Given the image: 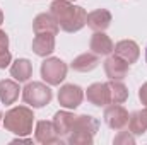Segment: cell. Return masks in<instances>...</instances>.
<instances>
[{"instance_id": "1", "label": "cell", "mask_w": 147, "mask_h": 145, "mask_svg": "<svg viewBox=\"0 0 147 145\" xmlns=\"http://www.w3.org/2000/svg\"><path fill=\"white\" fill-rule=\"evenodd\" d=\"M50 14L57 19L60 29L67 33H75L82 29L87 22V14L82 7L72 5L69 0H53Z\"/></svg>"}, {"instance_id": "2", "label": "cell", "mask_w": 147, "mask_h": 145, "mask_svg": "<svg viewBox=\"0 0 147 145\" xmlns=\"http://www.w3.org/2000/svg\"><path fill=\"white\" fill-rule=\"evenodd\" d=\"M33 111L26 106H17V108H12L10 111L5 113V118H3V126L22 137V135H29L33 132Z\"/></svg>"}, {"instance_id": "3", "label": "cell", "mask_w": 147, "mask_h": 145, "mask_svg": "<svg viewBox=\"0 0 147 145\" xmlns=\"http://www.w3.org/2000/svg\"><path fill=\"white\" fill-rule=\"evenodd\" d=\"M98 126H99V121L92 116H87V114L75 116L72 128L67 135V142L69 144H92Z\"/></svg>"}, {"instance_id": "4", "label": "cell", "mask_w": 147, "mask_h": 145, "mask_svg": "<svg viewBox=\"0 0 147 145\" xmlns=\"http://www.w3.org/2000/svg\"><path fill=\"white\" fill-rule=\"evenodd\" d=\"M22 99L33 108H43L51 101V89L41 82H31L22 89Z\"/></svg>"}, {"instance_id": "5", "label": "cell", "mask_w": 147, "mask_h": 145, "mask_svg": "<svg viewBox=\"0 0 147 145\" xmlns=\"http://www.w3.org/2000/svg\"><path fill=\"white\" fill-rule=\"evenodd\" d=\"M41 77L50 85H60L67 77V65L60 58H48L41 63Z\"/></svg>"}, {"instance_id": "6", "label": "cell", "mask_w": 147, "mask_h": 145, "mask_svg": "<svg viewBox=\"0 0 147 145\" xmlns=\"http://www.w3.org/2000/svg\"><path fill=\"white\" fill-rule=\"evenodd\" d=\"M128 111L123 108V106H120V104H111L108 108L105 109V121H106V125L113 128V130H116V132H120V130H123L125 126H128Z\"/></svg>"}, {"instance_id": "7", "label": "cell", "mask_w": 147, "mask_h": 145, "mask_svg": "<svg viewBox=\"0 0 147 145\" xmlns=\"http://www.w3.org/2000/svg\"><path fill=\"white\" fill-rule=\"evenodd\" d=\"M82 97H84L82 89L74 84H67V85L60 87V91H58V103L65 109H75L82 103Z\"/></svg>"}, {"instance_id": "8", "label": "cell", "mask_w": 147, "mask_h": 145, "mask_svg": "<svg viewBox=\"0 0 147 145\" xmlns=\"http://www.w3.org/2000/svg\"><path fill=\"white\" fill-rule=\"evenodd\" d=\"M87 101L94 106H106L111 104V94L108 84H92L87 87Z\"/></svg>"}, {"instance_id": "9", "label": "cell", "mask_w": 147, "mask_h": 145, "mask_svg": "<svg viewBox=\"0 0 147 145\" xmlns=\"http://www.w3.org/2000/svg\"><path fill=\"white\" fill-rule=\"evenodd\" d=\"M113 51H115L116 56L123 58L128 65H130V63H135V62L139 60V55H140L139 44H137L135 41H132V39H123V41L116 43Z\"/></svg>"}, {"instance_id": "10", "label": "cell", "mask_w": 147, "mask_h": 145, "mask_svg": "<svg viewBox=\"0 0 147 145\" xmlns=\"http://www.w3.org/2000/svg\"><path fill=\"white\" fill-rule=\"evenodd\" d=\"M105 72L110 77V80H121L128 73V63L120 56H108L105 62Z\"/></svg>"}, {"instance_id": "11", "label": "cell", "mask_w": 147, "mask_h": 145, "mask_svg": "<svg viewBox=\"0 0 147 145\" xmlns=\"http://www.w3.org/2000/svg\"><path fill=\"white\" fill-rule=\"evenodd\" d=\"M33 29L36 34H41V33H48V34H57L60 26L57 22V19L51 15V14H39L36 15L34 22H33Z\"/></svg>"}, {"instance_id": "12", "label": "cell", "mask_w": 147, "mask_h": 145, "mask_svg": "<svg viewBox=\"0 0 147 145\" xmlns=\"http://www.w3.org/2000/svg\"><path fill=\"white\" fill-rule=\"evenodd\" d=\"M36 140L39 144H57L60 137L53 126V121H38L36 123Z\"/></svg>"}, {"instance_id": "13", "label": "cell", "mask_w": 147, "mask_h": 145, "mask_svg": "<svg viewBox=\"0 0 147 145\" xmlns=\"http://www.w3.org/2000/svg\"><path fill=\"white\" fill-rule=\"evenodd\" d=\"M111 22V14L106 9H98L87 14V26L92 31H105Z\"/></svg>"}, {"instance_id": "14", "label": "cell", "mask_w": 147, "mask_h": 145, "mask_svg": "<svg viewBox=\"0 0 147 145\" xmlns=\"http://www.w3.org/2000/svg\"><path fill=\"white\" fill-rule=\"evenodd\" d=\"M89 48L96 55H110L111 51L115 50V44H113V41L110 39V36H106L103 31H96L92 34V38H91Z\"/></svg>"}, {"instance_id": "15", "label": "cell", "mask_w": 147, "mask_h": 145, "mask_svg": "<svg viewBox=\"0 0 147 145\" xmlns=\"http://www.w3.org/2000/svg\"><path fill=\"white\" fill-rule=\"evenodd\" d=\"M55 50V36L48 34V33H41L36 34V38L33 39V51L38 56H48L51 55Z\"/></svg>"}, {"instance_id": "16", "label": "cell", "mask_w": 147, "mask_h": 145, "mask_svg": "<svg viewBox=\"0 0 147 145\" xmlns=\"http://www.w3.org/2000/svg\"><path fill=\"white\" fill-rule=\"evenodd\" d=\"M74 119H75V116H74L72 113H69V111H58L55 114L53 126H55L58 137L69 135V132H70V128H72V125H74Z\"/></svg>"}, {"instance_id": "17", "label": "cell", "mask_w": 147, "mask_h": 145, "mask_svg": "<svg viewBox=\"0 0 147 145\" xmlns=\"http://www.w3.org/2000/svg\"><path fill=\"white\" fill-rule=\"evenodd\" d=\"M19 84L14 80H0V101L3 104H14L19 97Z\"/></svg>"}, {"instance_id": "18", "label": "cell", "mask_w": 147, "mask_h": 145, "mask_svg": "<svg viewBox=\"0 0 147 145\" xmlns=\"http://www.w3.org/2000/svg\"><path fill=\"white\" fill-rule=\"evenodd\" d=\"M99 60L96 53H82L72 62V68L75 72H91L98 67Z\"/></svg>"}, {"instance_id": "19", "label": "cell", "mask_w": 147, "mask_h": 145, "mask_svg": "<svg viewBox=\"0 0 147 145\" xmlns=\"http://www.w3.org/2000/svg\"><path fill=\"white\" fill-rule=\"evenodd\" d=\"M31 73H33V65H31V62L26 60V58L16 60V62L12 63V67H10V75H12L17 82H26V80H29Z\"/></svg>"}, {"instance_id": "20", "label": "cell", "mask_w": 147, "mask_h": 145, "mask_svg": "<svg viewBox=\"0 0 147 145\" xmlns=\"http://www.w3.org/2000/svg\"><path fill=\"white\" fill-rule=\"evenodd\" d=\"M108 85H110V94H111V103L113 104H121V103L127 101L128 91L120 80H110Z\"/></svg>"}, {"instance_id": "21", "label": "cell", "mask_w": 147, "mask_h": 145, "mask_svg": "<svg viewBox=\"0 0 147 145\" xmlns=\"http://www.w3.org/2000/svg\"><path fill=\"white\" fill-rule=\"evenodd\" d=\"M128 128L135 135H142V133L147 132V123H146V118H144L142 111H135V113L130 114V118H128Z\"/></svg>"}, {"instance_id": "22", "label": "cell", "mask_w": 147, "mask_h": 145, "mask_svg": "<svg viewBox=\"0 0 147 145\" xmlns=\"http://www.w3.org/2000/svg\"><path fill=\"white\" fill-rule=\"evenodd\" d=\"M10 60H12V55H10V51H9L7 48H0V68H5V67H9Z\"/></svg>"}, {"instance_id": "23", "label": "cell", "mask_w": 147, "mask_h": 145, "mask_svg": "<svg viewBox=\"0 0 147 145\" xmlns=\"http://www.w3.org/2000/svg\"><path fill=\"white\" fill-rule=\"evenodd\" d=\"M115 144H134V137L128 132H120V135L115 138Z\"/></svg>"}, {"instance_id": "24", "label": "cell", "mask_w": 147, "mask_h": 145, "mask_svg": "<svg viewBox=\"0 0 147 145\" xmlns=\"http://www.w3.org/2000/svg\"><path fill=\"white\" fill-rule=\"evenodd\" d=\"M139 97H140V101H142V104H146L147 108V82L140 87V92H139Z\"/></svg>"}, {"instance_id": "25", "label": "cell", "mask_w": 147, "mask_h": 145, "mask_svg": "<svg viewBox=\"0 0 147 145\" xmlns=\"http://www.w3.org/2000/svg\"><path fill=\"white\" fill-rule=\"evenodd\" d=\"M9 46V38L3 31H0V48H7Z\"/></svg>"}, {"instance_id": "26", "label": "cell", "mask_w": 147, "mask_h": 145, "mask_svg": "<svg viewBox=\"0 0 147 145\" xmlns=\"http://www.w3.org/2000/svg\"><path fill=\"white\" fill-rule=\"evenodd\" d=\"M142 113H144V118H146V123H147V108L144 109V111H142Z\"/></svg>"}, {"instance_id": "27", "label": "cell", "mask_w": 147, "mask_h": 145, "mask_svg": "<svg viewBox=\"0 0 147 145\" xmlns=\"http://www.w3.org/2000/svg\"><path fill=\"white\" fill-rule=\"evenodd\" d=\"M3 22V14H2V10H0V24Z\"/></svg>"}, {"instance_id": "28", "label": "cell", "mask_w": 147, "mask_h": 145, "mask_svg": "<svg viewBox=\"0 0 147 145\" xmlns=\"http://www.w3.org/2000/svg\"><path fill=\"white\" fill-rule=\"evenodd\" d=\"M146 62H147V48H146Z\"/></svg>"}, {"instance_id": "29", "label": "cell", "mask_w": 147, "mask_h": 145, "mask_svg": "<svg viewBox=\"0 0 147 145\" xmlns=\"http://www.w3.org/2000/svg\"><path fill=\"white\" fill-rule=\"evenodd\" d=\"M0 121H2V113H0Z\"/></svg>"}, {"instance_id": "30", "label": "cell", "mask_w": 147, "mask_h": 145, "mask_svg": "<svg viewBox=\"0 0 147 145\" xmlns=\"http://www.w3.org/2000/svg\"><path fill=\"white\" fill-rule=\"evenodd\" d=\"M69 2H74V0H69Z\"/></svg>"}]
</instances>
